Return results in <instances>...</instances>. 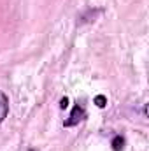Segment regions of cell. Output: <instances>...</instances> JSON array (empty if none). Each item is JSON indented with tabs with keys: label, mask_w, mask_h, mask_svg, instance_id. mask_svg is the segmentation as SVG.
<instances>
[{
	"label": "cell",
	"mask_w": 149,
	"mask_h": 151,
	"mask_svg": "<svg viewBox=\"0 0 149 151\" xmlns=\"http://www.w3.org/2000/svg\"><path fill=\"white\" fill-rule=\"evenodd\" d=\"M9 114V99L4 91H0V123L7 118Z\"/></svg>",
	"instance_id": "2"
},
{
	"label": "cell",
	"mask_w": 149,
	"mask_h": 151,
	"mask_svg": "<svg viewBox=\"0 0 149 151\" xmlns=\"http://www.w3.org/2000/svg\"><path fill=\"white\" fill-rule=\"evenodd\" d=\"M86 118V111H84V107L81 106V104H75L74 109H72V113L69 116V119L65 121V127H75L79 121H82Z\"/></svg>",
	"instance_id": "1"
},
{
	"label": "cell",
	"mask_w": 149,
	"mask_h": 151,
	"mask_svg": "<svg viewBox=\"0 0 149 151\" xmlns=\"http://www.w3.org/2000/svg\"><path fill=\"white\" fill-rule=\"evenodd\" d=\"M67 106H69V99L65 97V99H62V102H60V107H62V109H65Z\"/></svg>",
	"instance_id": "5"
},
{
	"label": "cell",
	"mask_w": 149,
	"mask_h": 151,
	"mask_svg": "<svg viewBox=\"0 0 149 151\" xmlns=\"http://www.w3.org/2000/svg\"><path fill=\"white\" fill-rule=\"evenodd\" d=\"M95 104H97L98 107H105V106H107V99H105L104 95H97V97H95Z\"/></svg>",
	"instance_id": "4"
},
{
	"label": "cell",
	"mask_w": 149,
	"mask_h": 151,
	"mask_svg": "<svg viewBox=\"0 0 149 151\" xmlns=\"http://www.w3.org/2000/svg\"><path fill=\"white\" fill-rule=\"evenodd\" d=\"M125 148V137L123 135H114L112 139V151H121Z\"/></svg>",
	"instance_id": "3"
}]
</instances>
